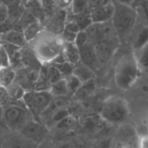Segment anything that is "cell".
Segmentation results:
<instances>
[{
  "instance_id": "10",
  "label": "cell",
  "mask_w": 148,
  "mask_h": 148,
  "mask_svg": "<svg viewBox=\"0 0 148 148\" xmlns=\"http://www.w3.org/2000/svg\"><path fill=\"white\" fill-rule=\"evenodd\" d=\"M0 39L2 42L9 43L16 47H19L21 49H23L27 45V42L25 40V37L23 36V31L17 30V29H10L5 33H3L0 35Z\"/></svg>"
},
{
  "instance_id": "2",
  "label": "cell",
  "mask_w": 148,
  "mask_h": 148,
  "mask_svg": "<svg viewBox=\"0 0 148 148\" xmlns=\"http://www.w3.org/2000/svg\"><path fill=\"white\" fill-rule=\"evenodd\" d=\"M141 74L135 56H126L117 63L114 70V82L116 86L124 91L133 88Z\"/></svg>"
},
{
  "instance_id": "1",
  "label": "cell",
  "mask_w": 148,
  "mask_h": 148,
  "mask_svg": "<svg viewBox=\"0 0 148 148\" xmlns=\"http://www.w3.org/2000/svg\"><path fill=\"white\" fill-rule=\"evenodd\" d=\"M29 46L40 64L49 65L62 54L63 42L59 35L44 29L29 42Z\"/></svg>"
},
{
  "instance_id": "39",
  "label": "cell",
  "mask_w": 148,
  "mask_h": 148,
  "mask_svg": "<svg viewBox=\"0 0 148 148\" xmlns=\"http://www.w3.org/2000/svg\"><path fill=\"white\" fill-rule=\"evenodd\" d=\"M122 148H124V147H122Z\"/></svg>"
},
{
  "instance_id": "27",
  "label": "cell",
  "mask_w": 148,
  "mask_h": 148,
  "mask_svg": "<svg viewBox=\"0 0 148 148\" xmlns=\"http://www.w3.org/2000/svg\"><path fill=\"white\" fill-rule=\"evenodd\" d=\"M73 126H74V120L71 117V115L56 125L57 128H59V129H69V127H71Z\"/></svg>"
},
{
  "instance_id": "16",
  "label": "cell",
  "mask_w": 148,
  "mask_h": 148,
  "mask_svg": "<svg viewBox=\"0 0 148 148\" xmlns=\"http://www.w3.org/2000/svg\"><path fill=\"white\" fill-rule=\"evenodd\" d=\"M49 91L54 98H62L69 94L65 79H62L51 84Z\"/></svg>"
},
{
  "instance_id": "28",
  "label": "cell",
  "mask_w": 148,
  "mask_h": 148,
  "mask_svg": "<svg viewBox=\"0 0 148 148\" xmlns=\"http://www.w3.org/2000/svg\"><path fill=\"white\" fill-rule=\"evenodd\" d=\"M10 101H12L10 99V97L8 95L6 88L0 86V105L3 106L7 103H10Z\"/></svg>"
},
{
  "instance_id": "31",
  "label": "cell",
  "mask_w": 148,
  "mask_h": 148,
  "mask_svg": "<svg viewBox=\"0 0 148 148\" xmlns=\"http://www.w3.org/2000/svg\"><path fill=\"white\" fill-rule=\"evenodd\" d=\"M3 126L4 124H3V108L0 105V127H3Z\"/></svg>"
},
{
  "instance_id": "29",
  "label": "cell",
  "mask_w": 148,
  "mask_h": 148,
  "mask_svg": "<svg viewBox=\"0 0 148 148\" xmlns=\"http://www.w3.org/2000/svg\"><path fill=\"white\" fill-rule=\"evenodd\" d=\"M8 19V7L7 4L0 2V25Z\"/></svg>"
},
{
  "instance_id": "33",
  "label": "cell",
  "mask_w": 148,
  "mask_h": 148,
  "mask_svg": "<svg viewBox=\"0 0 148 148\" xmlns=\"http://www.w3.org/2000/svg\"><path fill=\"white\" fill-rule=\"evenodd\" d=\"M143 5H144V10H145V12L147 13V15H148V2H145V3H143Z\"/></svg>"
},
{
  "instance_id": "35",
  "label": "cell",
  "mask_w": 148,
  "mask_h": 148,
  "mask_svg": "<svg viewBox=\"0 0 148 148\" xmlns=\"http://www.w3.org/2000/svg\"><path fill=\"white\" fill-rule=\"evenodd\" d=\"M147 129H148V118H147Z\"/></svg>"
},
{
  "instance_id": "22",
  "label": "cell",
  "mask_w": 148,
  "mask_h": 148,
  "mask_svg": "<svg viewBox=\"0 0 148 148\" xmlns=\"http://www.w3.org/2000/svg\"><path fill=\"white\" fill-rule=\"evenodd\" d=\"M65 81H66V83H67V86L69 88V92L72 93V94L78 92L82 86V83L81 82V81L74 75L65 78Z\"/></svg>"
},
{
  "instance_id": "32",
  "label": "cell",
  "mask_w": 148,
  "mask_h": 148,
  "mask_svg": "<svg viewBox=\"0 0 148 148\" xmlns=\"http://www.w3.org/2000/svg\"><path fill=\"white\" fill-rule=\"evenodd\" d=\"M141 90H142V92H144V93H148V85L147 84H144V85L141 87Z\"/></svg>"
},
{
  "instance_id": "26",
  "label": "cell",
  "mask_w": 148,
  "mask_h": 148,
  "mask_svg": "<svg viewBox=\"0 0 148 148\" xmlns=\"http://www.w3.org/2000/svg\"><path fill=\"white\" fill-rule=\"evenodd\" d=\"M76 35H77L76 33H74V32H71L63 29L62 33L59 36L63 42H75Z\"/></svg>"
},
{
  "instance_id": "5",
  "label": "cell",
  "mask_w": 148,
  "mask_h": 148,
  "mask_svg": "<svg viewBox=\"0 0 148 148\" xmlns=\"http://www.w3.org/2000/svg\"><path fill=\"white\" fill-rule=\"evenodd\" d=\"M101 115L103 120L109 123H121L129 116L128 104L121 98L111 97L104 102L101 111Z\"/></svg>"
},
{
  "instance_id": "6",
  "label": "cell",
  "mask_w": 148,
  "mask_h": 148,
  "mask_svg": "<svg viewBox=\"0 0 148 148\" xmlns=\"http://www.w3.org/2000/svg\"><path fill=\"white\" fill-rule=\"evenodd\" d=\"M112 19L116 29L124 32L133 27L136 20V12L130 5L119 3L114 4V13Z\"/></svg>"
},
{
  "instance_id": "24",
  "label": "cell",
  "mask_w": 148,
  "mask_h": 148,
  "mask_svg": "<svg viewBox=\"0 0 148 148\" xmlns=\"http://www.w3.org/2000/svg\"><path fill=\"white\" fill-rule=\"evenodd\" d=\"M69 116H70V113H69V109L63 108L58 109V110L55 111L54 113H52L51 120L55 125H57L58 123L64 121L65 119H67Z\"/></svg>"
},
{
  "instance_id": "25",
  "label": "cell",
  "mask_w": 148,
  "mask_h": 148,
  "mask_svg": "<svg viewBox=\"0 0 148 148\" xmlns=\"http://www.w3.org/2000/svg\"><path fill=\"white\" fill-rule=\"evenodd\" d=\"M78 49L82 48V46H84L85 44L88 43V34L86 31H79L76 35L75 42H74Z\"/></svg>"
},
{
  "instance_id": "11",
  "label": "cell",
  "mask_w": 148,
  "mask_h": 148,
  "mask_svg": "<svg viewBox=\"0 0 148 148\" xmlns=\"http://www.w3.org/2000/svg\"><path fill=\"white\" fill-rule=\"evenodd\" d=\"M62 54L66 62L73 66H76L81 62L80 50L74 42H63Z\"/></svg>"
},
{
  "instance_id": "13",
  "label": "cell",
  "mask_w": 148,
  "mask_h": 148,
  "mask_svg": "<svg viewBox=\"0 0 148 148\" xmlns=\"http://www.w3.org/2000/svg\"><path fill=\"white\" fill-rule=\"evenodd\" d=\"M73 75L75 76H76L81 81V82L82 84L87 83V82H88L90 81H93L94 78H95L94 71L90 68L87 67L84 64L75 66Z\"/></svg>"
},
{
  "instance_id": "37",
  "label": "cell",
  "mask_w": 148,
  "mask_h": 148,
  "mask_svg": "<svg viewBox=\"0 0 148 148\" xmlns=\"http://www.w3.org/2000/svg\"><path fill=\"white\" fill-rule=\"evenodd\" d=\"M1 44H2V42H1V39H0V47H1Z\"/></svg>"
},
{
  "instance_id": "18",
  "label": "cell",
  "mask_w": 148,
  "mask_h": 148,
  "mask_svg": "<svg viewBox=\"0 0 148 148\" xmlns=\"http://www.w3.org/2000/svg\"><path fill=\"white\" fill-rule=\"evenodd\" d=\"M148 44V27L145 26L140 29V30L138 32L134 42V47L137 51H140L141 49H143L145 46Z\"/></svg>"
},
{
  "instance_id": "34",
  "label": "cell",
  "mask_w": 148,
  "mask_h": 148,
  "mask_svg": "<svg viewBox=\"0 0 148 148\" xmlns=\"http://www.w3.org/2000/svg\"><path fill=\"white\" fill-rule=\"evenodd\" d=\"M36 148H46V147L42 145V143H40V144H39V145H38V146H37Z\"/></svg>"
},
{
  "instance_id": "38",
  "label": "cell",
  "mask_w": 148,
  "mask_h": 148,
  "mask_svg": "<svg viewBox=\"0 0 148 148\" xmlns=\"http://www.w3.org/2000/svg\"><path fill=\"white\" fill-rule=\"evenodd\" d=\"M95 148H99V147H95Z\"/></svg>"
},
{
  "instance_id": "17",
  "label": "cell",
  "mask_w": 148,
  "mask_h": 148,
  "mask_svg": "<svg viewBox=\"0 0 148 148\" xmlns=\"http://www.w3.org/2000/svg\"><path fill=\"white\" fill-rule=\"evenodd\" d=\"M6 90H7L10 99L12 101H17V102L23 101V99L27 92L20 84H18L16 82H14L9 87H7Z\"/></svg>"
},
{
  "instance_id": "15",
  "label": "cell",
  "mask_w": 148,
  "mask_h": 148,
  "mask_svg": "<svg viewBox=\"0 0 148 148\" xmlns=\"http://www.w3.org/2000/svg\"><path fill=\"white\" fill-rule=\"evenodd\" d=\"M16 71L11 67L0 68V86L3 88L9 87L16 81Z\"/></svg>"
},
{
  "instance_id": "20",
  "label": "cell",
  "mask_w": 148,
  "mask_h": 148,
  "mask_svg": "<svg viewBox=\"0 0 148 148\" xmlns=\"http://www.w3.org/2000/svg\"><path fill=\"white\" fill-rule=\"evenodd\" d=\"M52 65L58 70V72L61 74V75L63 79L73 75L75 66H73L72 64H70L68 62H60V63H53Z\"/></svg>"
},
{
  "instance_id": "9",
  "label": "cell",
  "mask_w": 148,
  "mask_h": 148,
  "mask_svg": "<svg viewBox=\"0 0 148 148\" xmlns=\"http://www.w3.org/2000/svg\"><path fill=\"white\" fill-rule=\"evenodd\" d=\"M37 146L19 133H13L3 143V148H36Z\"/></svg>"
},
{
  "instance_id": "12",
  "label": "cell",
  "mask_w": 148,
  "mask_h": 148,
  "mask_svg": "<svg viewBox=\"0 0 148 148\" xmlns=\"http://www.w3.org/2000/svg\"><path fill=\"white\" fill-rule=\"evenodd\" d=\"M23 3L27 11H29L39 22L41 23L42 22V20L45 17V12H44V7H43L42 2L29 1V2H25Z\"/></svg>"
},
{
  "instance_id": "4",
  "label": "cell",
  "mask_w": 148,
  "mask_h": 148,
  "mask_svg": "<svg viewBox=\"0 0 148 148\" xmlns=\"http://www.w3.org/2000/svg\"><path fill=\"white\" fill-rule=\"evenodd\" d=\"M53 100L49 91L29 90L26 92L22 101L31 116L39 118L48 110Z\"/></svg>"
},
{
  "instance_id": "19",
  "label": "cell",
  "mask_w": 148,
  "mask_h": 148,
  "mask_svg": "<svg viewBox=\"0 0 148 148\" xmlns=\"http://www.w3.org/2000/svg\"><path fill=\"white\" fill-rule=\"evenodd\" d=\"M72 20L78 25L80 31H86L87 29H88L93 24L90 17V13H84L74 16V18Z\"/></svg>"
},
{
  "instance_id": "8",
  "label": "cell",
  "mask_w": 148,
  "mask_h": 148,
  "mask_svg": "<svg viewBox=\"0 0 148 148\" xmlns=\"http://www.w3.org/2000/svg\"><path fill=\"white\" fill-rule=\"evenodd\" d=\"M90 13V17L92 23H103L113 18L114 13V3L108 2L106 4L92 9Z\"/></svg>"
},
{
  "instance_id": "23",
  "label": "cell",
  "mask_w": 148,
  "mask_h": 148,
  "mask_svg": "<svg viewBox=\"0 0 148 148\" xmlns=\"http://www.w3.org/2000/svg\"><path fill=\"white\" fill-rule=\"evenodd\" d=\"M140 68L146 69L148 68V44L138 51V56H135Z\"/></svg>"
},
{
  "instance_id": "7",
  "label": "cell",
  "mask_w": 148,
  "mask_h": 148,
  "mask_svg": "<svg viewBox=\"0 0 148 148\" xmlns=\"http://www.w3.org/2000/svg\"><path fill=\"white\" fill-rule=\"evenodd\" d=\"M19 134H21L28 140L33 141L34 143L39 145L46 137L48 130L42 123L38 122L37 121L30 120L26 123Z\"/></svg>"
},
{
  "instance_id": "36",
  "label": "cell",
  "mask_w": 148,
  "mask_h": 148,
  "mask_svg": "<svg viewBox=\"0 0 148 148\" xmlns=\"http://www.w3.org/2000/svg\"><path fill=\"white\" fill-rule=\"evenodd\" d=\"M2 45V44H1ZM0 49H1V47H0ZM2 67V64H1V59H0V68Z\"/></svg>"
},
{
  "instance_id": "21",
  "label": "cell",
  "mask_w": 148,
  "mask_h": 148,
  "mask_svg": "<svg viewBox=\"0 0 148 148\" xmlns=\"http://www.w3.org/2000/svg\"><path fill=\"white\" fill-rule=\"evenodd\" d=\"M88 7V2L87 1H73L71 2L69 9L71 10L73 16H76L86 13V10Z\"/></svg>"
},
{
  "instance_id": "30",
  "label": "cell",
  "mask_w": 148,
  "mask_h": 148,
  "mask_svg": "<svg viewBox=\"0 0 148 148\" xmlns=\"http://www.w3.org/2000/svg\"><path fill=\"white\" fill-rule=\"evenodd\" d=\"M139 148H148V132L140 138Z\"/></svg>"
},
{
  "instance_id": "14",
  "label": "cell",
  "mask_w": 148,
  "mask_h": 148,
  "mask_svg": "<svg viewBox=\"0 0 148 148\" xmlns=\"http://www.w3.org/2000/svg\"><path fill=\"white\" fill-rule=\"evenodd\" d=\"M43 29H44V28H43L42 23L39 21H35V22L31 23L30 24H29L28 26H26L23 30V33L25 37L26 42L28 43L32 42Z\"/></svg>"
},
{
  "instance_id": "3",
  "label": "cell",
  "mask_w": 148,
  "mask_h": 148,
  "mask_svg": "<svg viewBox=\"0 0 148 148\" xmlns=\"http://www.w3.org/2000/svg\"><path fill=\"white\" fill-rule=\"evenodd\" d=\"M3 108V120L4 126L13 133H19L26 123L30 121L29 112L24 105H19L17 101H10Z\"/></svg>"
}]
</instances>
